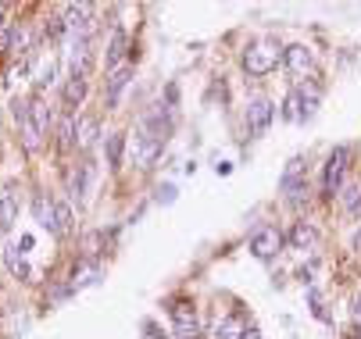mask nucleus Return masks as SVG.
Segmentation results:
<instances>
[{"label": "nucleus", "instance_id": "obj_28", "mask_svg": "<svg viewBox=\"0 0 361 339\" xmlns=\"http://www.w3.org/2000/svg\"><path fill=\"white\" fill-rule=\"evenodd\" d=\"M25 47H29V29H15V33H11V50L18 54Z\"/></svg>", "mask_w": 361, "mask_h": 339}, {"label": "nucleus", "instance_id": "obj_10", "mask_svg": "<svg viewBox=\"0 0 361 339\" xmlns=\"http://www.w3.org/2000/svg\"><path fill=\"white\" fill-rule=\"evenodd\" d=\"M129 79H133V65L111 68V75H108V104H118V93L129 86Z\"/></svg>", "mask_w": 361, "mask_h": 339}, {"label": "nucleus", "instance_id": "obj_30", "mask_svg": "<svg viewBox=\"0 0 361 339\" xmlns=\"http://www.w3.org/2000/svg\"><path fill=\"white\" fill-rule=\"evenodd\" d=\"M175 339H200V329H175Z\"/></svg>", "mask_w": 361, "mask_h": 339}, {"label": "nucleus", "instance_id": "obj_1", "mask_svg": "<svg viewBox=\"0 0 361 339\" xmlns=\"http://www.w3.org/2000/svg\"><path fill=\"white\" fill-rule=\"evenodd\" d=\"M279 57H283L279 43L265 40V43L247 47V54H244V68H247L251 75H268V72H272V68L279 65Z\"/></svg>", "mask_w": 361, "mask_h": 339}, {"label": "nucleus", "instance_id": "obj_20", "mask_svg": "<svg viewBox=\"0 0 361 339\" xmlns=\"http://www.w3.org/2000/svg\"><path fill=\"white\" fill-rule=\"evenodd\" d=\"M82 100H86V79H75V75H72V79L65 82V104H68V107H79Z\"/></svg>", "mask_w": 361, "mask_h": 339}, {"label": "nucleus", "instance_id": "obj_14", "mask_svg": "<svg viewBox=\"0 0 361 339\" xmlns=\"http://www.w3.org/2000/svg\"><path fill=\"white\" fill-rule=\"evenodd\" d=\"M126 50H129V36L122 33V29H115L111 43H108V65L118 68V65H122V57H126Z\"/></svg>", "mask_w": 361, "mask_h": 339}, {"label": "nucleus", "instance_id": "obj_25", "mask_svg": "<svg viewBox=\"0 0 361 339\" xmlns=\"http://www.w3.org/2000/svg\"><path fill=\"white\" fill-rule=\"evenodd\" d=\"M54 75H57V65H54V61H43L40 72H36V86H40V89H43V86H50V82H54Z\"/></svg>", "mask_w": 361, "mask_h": 339}, {"label": "nucleus", "instance_id": "obj_9", "mask_svg": "<svg viewBox=\"0 0 361 339\" xmlns=\"http://www.w3.org/2000/svg\"><path fill=\"white\" fill-rule=\"evenodd\" d=\"M54 236H72L75 232V214H72V204L57 200L54 204V225H50Z\"/></svg>", "mask_w": 361, "mask_h": 339}, {"label": "nucleus", "instance_id": "obj_16", "mask_svg": "<svg viewBox=\"0 0 361 339\" xmlns=\"http://www.w3.org/2000/svg\"><path fill=\"white\" fill-rule=\"evenodd\" d=\"M86 186H89V168L86 165H79V168H72V175H68V193H72V200H86Z\"/></svg>", "mask_w": 361, "mask_h": 339}, {"label": "nucleus", "instance_id": "obj_23", "mask_svg": "<svg viewBox=\"0 0 361 339\" xmlns=\"http://www.w3.org/2000/svg\"><path fill=\"white\" fill-rule=\"evenodd\" d=\"M57 143H61V150L75 146V118H72V114H65L61 126H57Z\"/></svg>", "mask_w": 361, "mask_h": 339}, {"label": "nucleus", "instance_id": "obj_22", "mask_svg": "<svg viewBox=\"0 0 361 339\" xmlns=\"http://www.w3.org/2000/svg\"><path fill=\"white\" fill-rule=\"evenodd\" d=\"M104 158H108V168H118V161H122V136L118 133L104 140Z\"/></svg>", "mask_w": 361, "mask_h": 339}, {"label": "nucleus", "instance_id": "obj_18", "mask_svg": "<svg viewBox=\"0 0 361 339\" xmlns=\"http://www.w3.org/2000/svg\"><path fill=\"white\" fill-rule=\"evenodd\" d=\"M4 264L11 268V275H15V279H29V275H33L29 261L18 254V246H8V250H4Z\"/></svg>", "mask_w": 361, "mask_h": 339}, {"label": "nucleus", "instance_id": "obj_6", "mask_svg": "<svg viewBox=\"0 0 361 339\" xmlns=\"http://www.w3.org/2000/svg\"><path fill=\"white\" fill-rule=\"evenodd\" d=\"M161 146L165 143H158V140H150L147 133L143 136H136V143H133V158H136V165L140 168H150L158 161V153H161Z\"/></svg>", "mask_w": 361, "mask_h": 339}, {"label": "nucleus", "instance_id": "obj_27", "mask_svg": "<svg viewBox=\"0 0 361 339\" xmlns=\"http://www.w3.org/2000/svg\"><path fill=\"white\" fill-rule=\"evenodd\" d=\"M65 29H68V25H65V15H54V18L47 22V36L54 40V36H61V33H65Z\"/></svg>", "mask_w": 361, "mask_h": 339}, {"label": "nucleus", "instance_id": "obj_34", "mask_svg": "<svg viewBox=\"0 0 361 339\" xmlns=\"http://www.w3.org/2000/svg\"><path fill=\"white\" fill-rule=\"evenodd\" d=\"M351 315H354V318H358V322H361V296H358V300H354V307H351Z\"/></svg>", "mask_w": 361, "mask_h": 339}, {"label": "nucleus", "instance_id": "obj_19", "mask_svg": "<svg viewBox=\"0 0 361 339\" xmlns=\"http://www.w3.org/2000/svg\"><path fill=\"white\" fill-rule=\"evenodd\" d=\"M94 140H97V121L94 118H82L79 126H75V146L86 150V146H94Z\"/></svg>", "mask_w": 361, "mask_h": 339}, {"label": "nucleus", "instance_id": "obj_35", "mask_svg": "<svg viewBox=\"0 0 361 339\" xmlns=\"http://www.w3.org/2000/svg\"><path fill=\"white\" fill-rule=\"evenodd\" d=\"M354 246H358V250H361V229H358V236H354Z\"/></svg>", "mask_w": 361, "mask_h": 339}, {"label": "nucleus", "instance_id": "obj_13", "mask_svg": "<svg viewBox=\"0 0 361 339\" xmlns=\"http://www.w3.org/2000/svg\"><path fill=\"white\" fill-rule=\"evenodd\" d=\"M290 243L297 246V250H311V246L318 243V232H315L308 222H297V225L290 229Z\"/></svg>", "mask_w": 361, "mask_h": 339}, {"label": "nucleus", "instance_id": "obj_26", "mask_svg": "<svg viewBox=\"0 0 361 339\" xmlns=\"http://www.w3.org/2000/svg\"><path fill=\"white\" fill-rule=\"evenodd\" d=\"M300 172H304V161L293 158V161L286 165V172H283V186H290V182H300Z\"/></svg>", "mask_w": 361, "mask_h": 339}, {"label": "nucleus", "instance_id": "obj_21", "mask_svg": "<svg viewBox=\"0 0 361 339\" xmlns=\"http://www.w3.org/2000/svg\"><path fill=\"white\" fill-rule=\"evenodd\" d=\"M33 211H36V222H40L43 229H50V225H54V200H47V193H36Z\"/></svg>", "mask_w": 361, "mask_h": 339}, {"label": "nucleus", "instance_id": "obj_7", "mask_svg": "<svg viewBox=\"0 0 361 339\" xmlns=\"http://www.w3.org/2000/svg\"><path fill=\"white\" fill-rule=\"evenodd\" d=\"M293 100H297V118H311L318 111L322 93H318V86H300V89H293Z\"/></svg>", "mask_w": 361, "mask_h": 339}, {"label": "nucleus", "instance_id": "obj_12", "mask_svg": "<svg viewBox=\"0 0 361 339\" xmlns=\"http://www.w3.org/2000/svg\"><path fill=\"white\" fill-rule=\"evenodd\" d=\"M15 222H18V197L4 193V197H0V232H11Z\"/></svg>", "mask_w": 361, "mask_h": 339}, {"label": "nucleus", "instance_id": "obj_36", "mask_svg": "<svg viewBox=\"0 0 361 339\" xmlns=\"http://www.w3.org/2000/svg\"><path fill=\"white\" fill-rule=\"evenodd\" d=\"M0 25H4V22H0Z\"/></svg>", "mask_w": 361, "mask_h": 339}, {"label": "nucleus", "instance_id": "obj_15", "mask_svg": "<svg viewBox=\"0 0 361 339\" xmlns=\"http://www.w3.org/2000/svg\"><path fill=\"white\" fill-rule=\"evenodd\" d=\"M172 322H175V329H193V325H197V307H193L190 300H175Z\"/></svg>", "mask_w": 361, "mask_h": 339}, {"label": "nucleus", "instance_id": "obj_24", "mask_svg": "<svg viewBox=\"0 0 361 339\" xmlns=\"http://www.w3.org/2000/svg\"><path fill=\"white\" fill-rule=\"evenodd\" d=\"M97 279H101V268H97V264H89V268L75 271V289H79V286H94Z\"/></svg>", "mask_w": 361, "mask_h": 339}, {"label": "nucleus", "instance_id": "obj_3", "mask_svg": "<svg viewBox=\"0 0 361 339\" xmlns=\"http://www.w3.org/2000/svg\"><path fill=\"white\" fill-rule=\"evenodd\" d=\"M347 146H337L333 153H329V161H325V172H322V190L329 197H337L340 186H344V172H347Z\"/></svg>", "mask_w": 361, "mask_h": 339}, {"label": "nucleus", "instance_id": "obj_11", "mask_svg": "<svg viewBox=\"0 0 361 339\" xmlns=\"http://www.w3.org/2000/svg\"><path fill=\"white\" fill-rule=\"evenodd\" d=\"M25 121L43 136V133H47V126H50V107H47L40 97H33V100H29V111H25Z\"/></svg>", "mask_w": 361, "mask_h": 339}, {"label": "nucleus", "instance_id": "obj_17", "mask_svg": "<svg viewBox=\"0 0 361 339\" xmlns=\"http://www.w3.org/2000/svg\"><path fill=\"white\" fill-rule=\"evenodd\" d=\"M244 336H247L244 318H240V315H229L226 322H219V329H215L212 339H244Z\"/></svg>", "mask_w": 361, "mask_h": 339}, {"label": "nucleus", "instance_id": "obj_32", "mask_svg": "<svg viewBox=\"0 0 361 339\" xmlns=\"http://www.w3.org/2000/svg\"><path fill=\"white\" fill-rule=\"evenodd\" d=\"M158 200H161V204H172V200H175V186H161V190H158Z\"/></svg>", "mask_w": 361, "mask_h": 339}, {"label": "nucleus", "instance_id": "obj_5", "mask_svg": "<svg viewBox=\"0 0 361 339\" xmlns=\"http://www.w3.org/2000/svg\"><path fill=\"white\" fill-rule=\"evenodd\" d=\"M283 61H286V68H290L293 75H308V72L315 68V54H311V47H304V43L286 47V50H283Z\"/></svg>", "mask_w": 361, "mask_h": 339}, {"label": "nucleus", "instance_id": "obj_8", "mask_svg": "<svg viewBox=\"0 0 361 339\" xmlns=\"http://www.w3.org/2000/svg\"><path fill=\"white\" fill-rule=\"evenodd\" d=\"M143 126H147V136H150V140L165 143V140H168V133H172V118H168V111H165V107H158V111H150V114H147Z\"/></svg>", "mask_w": 361, "mask_h": 339}, {"label": "nucleus", "instance_id": "obj_33", "mask_svg": "<svg viewBox=\"0 0 361 339\" xmlns=\"http://www.w3.org/2000/svg\"><path fill=\"white\" fill-rule=\"evenodd\" d=\"M143 339H168V336H165L161 329H154V325H147V336H143Z\"/></svg>", "mask_w": 361, "mask_h": 339}, {"label": "nucleus", "instance_id": "obj_4", "mask_svg": "<svg viewBox=\"0 0 361 339\" xmlns=\"http://www.w3.org/2000/svg\"><path fill=\"white\" fill-rule=\"evenodd\" d=\"M272 118H276L272 100L254 97V100H251V107H247V129H251V136H265V133H268V126H272Z\"/></svg>", "mask_w": 361, "mask_h": 339}, {"label": "nucleus", "instance_id": "obj_2", "mask_svg": "<svg viewBox=\"0 0 361 339\" xmlns=\"http://www.w3.org/2000/svg\"><path fill=\"white\" fill-rule=\"evenodd\" d=\"M283 243H286V236H283L276 225H261V229L251 236V254H254L258 261H272V257L283 250Z\"/></svg>", "mask_w": 361, "mask_h": 339}, {"label": "nucleus", "instance_id": "obj_29", "mask_svg": "<svg viewBox=\"0 0 361 339\" xmlns=\"http://www.w3.org/2000/svg\"><path fill=\"white\" fill-rule=\"evenodd\" d=\"M11 25H0V50H11Z\"/></svg>", "mask_w": 361, "mask_h": 339}, {"label": "nucleus", "instance_id": "obj_31", "mask_svg": "<svg viewBox=\"0 0 361 339\" xmlns=\"http://www.w3.org/2000/svg\"><path fill=\"white\" fill-rule=\"evenodd\" d=\"M283 118H290V121L297 118V100H293V93L286 97V107H283Z\"/></svg>", "mask_w": 361, "mask_h": 339}]
</instances>
